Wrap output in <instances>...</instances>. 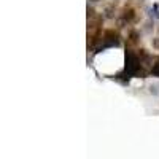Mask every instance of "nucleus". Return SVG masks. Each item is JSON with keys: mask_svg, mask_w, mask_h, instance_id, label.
I'll return each instance as SVG.
<instances>
[{"mask_svg": "<svg viewBox=\"0 0 159 159\" xmlns=\"http://www.w3.org/2000/svg\"><path fill=\"white\" fill-rule=\"evenodd\" d=\"M151 72H153V73H154L156 76H159V61L156 62V65H154V69H153Z\"/></svg>", "mask_w": 159, "mask_h": 159, "instance_id": "1", "label": "nucleus"}]
</instances>
